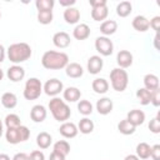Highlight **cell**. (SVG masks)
Segmentation results:
<instances>
[{
  "label": "cell",
  "instance_id": "6da1fadb",
  "mask_svg": "<svg viewBox=\"0 0 160 160\" xmlns=\"http://www.w3.org/2000/svg\"><path fill=\"white\" fill-rule=\"evenodd\" d=\"M68 64H69V56L62 51L48 50L41 56V65L48 70L65 69Z\"/></svg>",
  "mask_w": 160,
  "mask_h": 160
},
{
  "label": "cell",
  "instance_id": "7a4b0ae2",
  "mask_svg": "<svg viewBox=\"0 0 160 160\" xmlns=\"http://www.w3.org/2000/svg\"><path fill=\"white\" fill-rule=\"evenodd\" d=\"M31 54H32V50H31L30 45L26 42H14L6 50L8 59L14 65H18L20 62L29 60L31 58Z\"/></svg>",
  "mask_w": 160,
  "mask_h": 160
},
{
  "label": "cell",
  "instance_id": "3957f363",
  "mask_svg": "<svg viewBox=\"0 0 160 160\" xmlns=\"http://www.w3.org/2000/svg\"><path fill=\"white\" fill-rule=\"evenodd\" d=\"M49 110L52 118L59 122H65L71 116V110L69 105L60 98L55 96L49 101Z\"/></svg>",
  "mask_w": 160,
  "mask_h": 160
},
{
  "label": "cell",
  "instance_id": "277c9868",
  "mask_svg": "<svg viewBox=\"0 0 160 160\" xmlns=\"http://www.w3.org/2000/svg\"><path fill=\"white\" fill-rule=\"evenodd\" d=\"M110 84L115 91H124L129 85V74L126 70L115 68L110 71Z\"/></svg>",
  "mask_w": 160,
  "mask_h": 160
},
{
  "label": "cell",
  "instance_id": "5b68a950",
  "mask_svg": "<svg viewBox=\"0 0 160 160\" xmlns=\"http://www.w3.org/2000/svg\"><path fill=\"white\" fill-rule=\"evenodd\" d=\"M29 138H30V130L25 125H20L14 129H6V131H5L6 141L12 145L26 141Z\"/></svg>",
  "mask_w": 160,
  "mask_h": 160
},
{
  "label": "cell",
  "instance_id": "8992f818",
  "mask_svg": "<svg viewBox=\"0 0 160 160\" xmlns=\"http://www.w3.org/2000/svg\"><path fill=\"white\" fill-rule=\"evenodd\" d=\"M42 92V84L38 78H30L24 86V98L26 100H36Z\"/></svg>",
  "mask_w": 160,
  "mask_h": 160
},
{
  "label": "cell",
  "instance_id": "52a82bcc",
  "mask_svg": "<svg viewBox=\"0 0 160 160\" xmlns=\"http://www.w3.org/2000/svg\"><path fill=\"white\" fill-rule=\"evenodd\" d=\"M95 49L101 56H110L114 52V44L106 36H99L95 40Z\"/></svg>",
  "mask_w": 160,
  "mask_h": 160
},
{
  "label": "cell",
  "instance_id": "ba28073f",
  "mask_svg": "<svg viewBox=\"0 0 160 160\" xmlns=\"http://www.w3.org/2000/svg\"><path fill=\"white\" fill-rule=\"evenodd\" d=\"M64 90V84L62 81H60L59 79H49L44 85H42V91L51 98L58 96L60 92H62Z\"/></svg>",
  "mask_w": 160,
  "mask_h": 160
},
{
  "label": "cell",
  "instance_id": "9c48e42d",
  "mask_svg": "<svg viewBox=\"0 0 160 160\" xmlns=\"http://www.w3.org/2000/svg\"><path fill=\"white\" fill-rule=\"evenodd\" d=\"M102 66H104V60L101 59V56L99 55H92L88 59V62H86V70L92 74V75H96L99 74L101 70H102Z\"/></svg>",
  "mask_w": 160,
  "mask_h": 160
},
{
  "label": "cell",
  "instance_id": "30bf717a",
  "mask_svg": "<svg viewBox=\"0 0 160 160\" xmlns=\"http://www.w3.org/2000/svg\"><path fill=\"white\" fill-rule=\"evenodd\" d=\"M132 61H134V58L129 50H120L116 54V62H118L120 69L125 70V69L130 68L132 65Z\"/></svg>",
  "mask_w": 160,
  "mask_h": 160
},
{
  "label": "cell",
  "instance_id": "8fae6325",
  "mask_svg": "<svg viewBox=\"0 0 160 160\" xmlns=\"http://www.w3.org/2000/svg\"><path fill=\"white\" fill-rule=\"evenodd\" d=\"M6 76L12 82H19L25 78V69L20 65H12L6 70Z\"/></svg>",
  "mask_w": 160,
  "mask_h": 160
},
{
  "label": "cell",
  "instance_id": "7c38bea8",
  "mask_svg": "<svg viewBox=\"0 0 160 160\" xmlns=\"http://www.w3.org/2000/svg\"><path fill=\"white\" fill-rule=\"evenodd\" d=\"M59 132H60V135L64 136L65 139H72V138H75V136L78 135L79 130H78V126H76L74 122H71V121H65V122H62V124L60 125Z\"/></svg>",
  "mask_w": 160,
  "mask_h": 160
},
{
  "label": "cell",
  "instance_id": "4fadbf2b",
  "mask_svg": "<svg viewBox=\"0 0 160 160\" xmlns=\"http://www.w3.org/2000/svg\"><path fill=\"white\" fill-rule=\"evenodd\" d=\"M52 44L59 49H65L71 44L70 35L65 31H58L52 36Z\"/></svg>",
  "mask_w": 160,
  "mask_h": 160
},
{
  "label": "cell",
  "instance_id": "5bb4252c",
  "mask_svg": "<svg viewBox=\"0 0 160 160\" xmlns=\"http://www.w3.org/2000/svg\"><path fill=\"white\" fill-rule=\"evenodd\" d=\"M126 120L131 125H134L136 128V126L144 124V121H145V112L142 110H139V109H132V110H130L128 112Z\"/></svg>",
  "mask_w": 160,
  "mask_h": 160
},
{
  "label": "cell",
  "instance_id": "9a60e30c",
  "mask_svg": "<svg viewBox=\"0 0 160 160\" xmlns=\"http://www.w3.org/2000/svg\"><path fill=\"white\" fill-rule=\"evenodd\" d=\"M95 108H96V111L100 115H108L112 111L114 104H112V100L110 98H101L96 101Z\"/></svg>",
  "mask_w": 160,
  "mask_h": 160
},
{
  "label": "cell",
  "instance_id": "2e32d148",
  "mask_svg": "<svg viewBox=\"0 0 160 160\" xmlns=\"http://www.w3.org/2000/svg\"><path fill=\"white\" fill-rule=\"evenodd\" d=\"M46 115H48V111L45 109L44 105H34L30 110V119L34 121V122H42L45 119H46Z\"/></svg>",
  "mask_w": 160,
  "mask_h": 160
},
{
  "label": "cell",
  "instance_id": "e0dca14e",
  "mask_svg": "<svg viewBox=\"0 0 160 160\" xmlns=\"http://www.w3.org/2000/svg\"><path fill=\"white\" fill-rule=\"evenodd\" d=\"M62 98H64V101L76 102L81 98V91L75 86H69V88L62 90Z\"/></svg>",
  "mask_w": 160,
  "mask_h": 160
},
{
  "label": "cell",
  "instance_id": "ac0fdd59",
  "mask_svg": "<svg viewBox=\"0 0 160 160\" xmlns=\"http://www.w3.org/2000/svg\"><path fill=\"white\" fill-rule=\"evenodd\" d=\"M131 25H132V28H134L136 31H139V32H145V31H148V30L150 29L149 19L145 18L144 15H138V16H135V18L132 19V21H131Z\"/></svg>",
  "mask_w": 160,
  "mask_h": 160
},
{
  "label": "cell",
  "instance_id": "d6986e66",
  "mask_svg": "<svg viewBox=\"0 0 160 160\" xmlns=\"http://www.w3.org/2000/svg\"><path fill=\"white\" fill-rule=\"evenodd\" d=\"M64 20H65V22L66 24H70V25H72V24H78L79 22V20H80V11H79V9H76V8H68V9H65L64 10Z\"/></svg>",
  "mask_w": 160,
  "mask_h": 160
},
{
  "label": "cell",
  "instance_id": "ffe728a7",
  "mask_svg": "<svg viewBox=\"0 0 160 160\" xmlns=\"http://www.w3.org/2000/svg\"><path fill=\"white\" fill-rule=\"evenodd\" d=\"M90 28L88 24H78L72 30V36L76 40H86L90 36Z\"/></svg>",
  "mask_w": 160,
  "mask_h": 160
},
{
  "label": "cell",
  "instance_id": "44dd1931",
  "mask_svg": "<svg viewBox=\"0 0 160 160\" xmlns=\"http://www.w3.org/2000/svg\"><path fill=\"white\" fill-rule=\"evenodd\" d=\"M65 72L69 78L71 79H78V78H81L82 74H84V69L80 64L78 62H69L66 66H65Z\"/></svg>",
  "mask_w": 160,
  "mask_h": 160
},
{
  "label": "cell",
  "instance_id": "7402d4cb",
  "mask_svg": "<svg viewBox=\"0 0 160 160\" xmlns=\"http://www.w3.org/2000/svg\"><path fill=\"white\" fill-rule=\"evenodd\" d=\"M116 30H118V22L115 20H105L100 25V32L106 38L115 34Z\"/></svg>",
  "mask_w": 160,
  "mask_h": 160
},
{
  "label": "cell",
  "instance_id": "603a6c76",
  "mask_svg": "<svg viewBox=\"0 0 160 160\" xmlns=\"http://www.w3.org/2000/svg\"><path fill=\"white\" fill-rule=\"evenodd\" d=\"M109 82L108 80H105L104 78H96L92 80V84H91V88L92 90L96 92V94H105L108 92L109 90Z\"/></svg>",
  "mask_w": 160,
  "mask_h": 160
},
{
  "label": "cell",
  "instance_id": "cb8c5ba5",
  "mask_svg": "<svg viewBox=\"0 0 160 160\" xmlns=\"http://www.w3.org/2000/svg\"><path fill=\"white\" fill-rule=\"evenodd\" d=\"M0 100H1L2 106L6 108V109H14L18 105V98H16V95L14 92H10V91L4 92L1 95V99Z\"/></svg>",
  "mask_w": 160,
  "mask_h": 160
},
{
  "label": "cell",
  "instance_id": "d4e9b609",
  "mask_svg": "<svg viewBox=\"0 0 160 160\" xmlns=\"http://www.w3.org/2000/svg\"><path fill=\"white\" fill-rule=\"evenodd\" d=\"M109 15L108 5L100 6V8H92L91 9V18L94 21H105V19Z\"/></svg>",
  "mask_w": 160,
  "mask_h": 160
},
{
  "label": "cell",
  "instance_id": "484cf974",
  "mask_svg": "<svg viewBox=\"0 0 160 160\" xmlns=\"http://www.w3.org/2000/svg\"><path fill=\"white\" fill-rule=\"evenodd\" d=\"M142 81H144V88L149 91H154L159 89V78L154 74H146Z\"/></svg>",
  "mask_w": 160,
  "mask_h": 160
},
{
  "label": "cell",
  "instance_id": "4316f807",
  "mask_svg": "<svg viewBox=\"0 0 160 160\" xmlns=\"http://www.w3.org/2000/svg\"><path fill=\"white\" fill-rule=\"evenodd\" d=\"M51 142H52V138H51V135L49 132L41 131V132L38 134V136H36V145L40 149H48V148H50Z\"/></svg>",
  "mask_w": 160,
  "mask_h": 160
},
{
  "label": "cell",
  "instance_id": "83f0119b",
  "mask_svg": "<svg viewBox=\"0 0 160 160\" xmlns=\"http://www.w3.org/2000/svg\"><path fill=\"white\" fill-rule=\"evenodd\" d=\"M132 11V5L130 1H120L118 5H116V14L120 18H126L131 14Z\"/></svg>",
  "mask_w": 160,
  "mask_h": 160
},
{
  "label": "cell",
  "instance_id": "f1b7e54d",
  "mask_svg": "<svg viewBox=\"0 0 160 160\" xmlns=\"http://www.w3.org/2000/svg\"><path fill=\"white\" fill-rule=\"evenodd\" d=\"M136 156L139 159H142V160H146L150 158V151H151V146L148 144V142H139L136 145Z\"/></svg>",
  "mask_w": 160,
  "mask_h": 160
},
{
  "label": "cell",
  "instance_id": "f546056e",
  "mask_svg": "<svg viewBox=\"0 0 160 160\" xmlns=\"http://www.w3.org/2000/svg\"><path fill=\"white\" fill-rule=\"evenodd\" d=\"M78 130L81 134H85V135L92 132V130H94V122H92V120H90L89 118L80 119V121L78 124Z\"/></svg>",
  "mask_w": 160,
  "mask_h": 160
},
{
  "label": "cell",
  "instance_id": "4dcf8cb0",
  "mask_svg": "<svg viewBox=\"0 0 160 160\" xmlns=\"http://www.w3.org/2000/svg\"><path fill=\"white\" fill-rule=\"evenodd\" d=\"M52 151H55V152H58V154H60V155L66 158L69 155V152H70V144L66 140H59V141H56L54 144Z\"/></svg>",
  "mask_w": 160,
  "mask_h": 160
},
{
  "label": "cell",
  "instance_id": "1f68e13d",
  "mask_svg": "<svg viewBox=\"0 0 160 160\" xmlns=\"http://www.w3.org/2000/svg\"><path fill=\"white\" fill-rule=\"evenodd\" d=\"M136 98L141 105H149L151 99V91L146 90L145 88H139L136 90Z\"/></svg>",
  "mask_w": 160,
  "mask_h": 160
},
{
  "label": "cell",
  "instance_id": "d6a6232c",
  "mask_svg": "<svg viewBox=\"0 0 160 160\" xmlns=\"http://www.w3.org/2000/svg\"><path fill=\"white\" fill-rule=\"evenodd\" d=\"M4 124H5L6 129H14V128H18L21 125V120H20L19 115H16V114H8L5 116Z\"/></svg>",
  "mask_w": 160,
  "mask_h": 160
},
{
  "label": "cell",
  "instance_id": "836d02e7",
  "mask_svg": "<svg viewBox=\"0 0 160 160\" xmlns=\"http://www.w3.org/2000/svg\"><path fill=\"white\" fill-rule=\"evenodd\" d=\"M135 126L134 125H131L126 119H124V120H121L119 124H118V130L122 134V135H131V134H134L135 132Z\"/></svg>",
  "mask_w": 160,
  "mask_h": 160
},
{
  "label": "cell",
  "instance_id": "e575fe53",
  "mask_svg": "<svg viewBox=\"0 0 160 160\" xmlns=\"http://www.w3.org/2000/svg\"><path fill=\"white\" fill-rule=\"evenodd\" d=\"M92 109H94L92 108V104L89 100H79V102H78V110H79V112L81 115H84V116L90 115L92 112Z\"/></svg>",
  "mask_w": 160,
  "mask_h": 160
},
{
  "label": "cell",
  "instance_id": "d590c367",
  "mask_svg": "<svg viewBox=\"0 0 160 160\" xmlns=\"http://www.w3.org/2000/svg\"><path fill=\"white\" fill-rule=\"evenodd\" d=\"M55 5L54 0H36L35 6L38 11H52V8Z\"/></svg>",
  "mask_w": 160,
  "mask_h": 160
},
{
  "label": "cell",
  "instance_id": "8d00e7d4",
  "mask_svg": "<svg viewBox=\"0 0 160 160\" xmlns=\"http://www.w3.org/2000/svg\"><path fill=\"white\" fill-rule=\"evenodd\" d=\"M54 19V15H52V11H38V21L42 25H48V24H51Z\"/></svg>",
  "mask_w": 160,
  "mask_h": 160
},
{
  "label": "cell",
  "instance_id": "74e56055",
  "mask_svg": "<svg viewBox=\"0 0 160 160\" xmlns=\"http://www.w3.org/2000/svg\"><path fill=\"white\" fill-rule=\"evenodd\" d=\"M148 128H149V130H150L152 134H159V132H160V111H158L156 116L150 120Z\"/></svg>",
  "mask_w": 160,
  "mask_h": 160
},
{
  "label": "cell",
  "instance_id": "f35d334b",
  "mask_svg": "<svg viewBox=\"0 0 160 160\" xmlns=\"http://www.w3.org/2000/svg\"><path fill=\"white\" fill-rule=\"evenodd\" d=\"M150 102L158 108L160 106V89H156L154 91H151V99H150Z\"/></svg>",
  "mask_w": 160,
  "mask_h": 160
},
{
  "label": "cell",
  "instance_id": "ab89813d",
  "mask_svg": "<svg viewBox=\"0 0 160 160\" xmlns=\"http://www.w3.org/2000/svg\"><path fill=\"white\" fill-rule=\"evenodd\" d=\"M149 24H150V28L155 32H159V29H160V16H154L151 20H149Z\"/></svg>",
  "mask_w": 160,
  "mask_h": 160
},
{
  "label": "cell",
  "instance_id": "60d3db41",
  "mask_svg": "<svg viewBox=\"0 0 160 160\" xmlns=\"http://www.w3.org/2000/svg\"><path fill=\"white\" fill-rule=\"evenodd\" d=\"M150 158H151L152 160H160V145H159V144L151 146Z\"/></svg>",
  "mask_w": 160,
  "mask_h": 160
},
{
  "label": "cell",
  "instance_id": "b9f144b4",
  "mask_svg": "<svg viewBox=\"0 0 160 160\" xmlns=\"http://www.w3.org/2000/svg\"><path fill=\"white\" fill-rule=\"evenodd\" d=\"M29 159H30V160H45V155H44V152L40 151V150H34V151L30 152Z\"/></svg>",
  "mask_w": 160,
  "mask_h": 160
},
{
  "label": "cell",
  "instance_id": "7bdbcfd3",
  "mask_svg": "<svg viewBox=\"0 0 160 160\" xmlns=\"http://www.w3.org/2000/svg\"><path fill=\"white\" fill-rule=\"evenodd\" d=\"M89 4L91 8H100V6L108 5L106 0H89Z\"/></svg>",
  "mask_w": 160,
  "mask_h": 160
},
{
  "label": "cell",
  "instance_id": "ee69618b",
  "mask_svg": "<svg viewBox=\"0 0 160 160\" xmlns=\"http://www.w3.org/2000/svg\"><path fill=\"white\" fill-rule=\"evenodd\" d=\"M11 160H30V159H29V155L28 154H25V152H18V154H15L12 156Z\"/></svg>",
  "mask_w": 160,
  "mask_h": 160
},
{
  "label": "cell",
  "instance_id": "f6af8a7d",
  "mask_svg": "<svg viewBox=\"0 0 160 160\" xmlns=\"http://www.w3.org/2000/svg\"><path fill=\"white\" fill-rule=\"evenodd\" d=\"M59 2H60L61 6H64V8L68 9V8H72V5H75L76 1L75 0H60Z\"/></svg>",
  "mask_w": 160,
  "mask_h": 160
},
{
  "label": "cell",
  "instance_id": "bcb514c9",
  "mask_svg": "<svg viewBox=\"0 0 160 160\" xmlns=\"http://www.w3.org/2000/svg\"><path fill=\"white\" fill-rule=\"evenodd\" d=\"M65 159H66L65 156H62V155H60V154H58L55 151H52L50 154V156H49V160H65Z\"/></svg>",
  "mask_w": 160,
  "mask_h": 160
},
{
  "label": "cell",
  "instance_id": "7dc6e473",
  "mask_svg": "<svg viewBox=\"0 0 160 160\" xmlns=\"http://www.w3.org/2000/svg\"><path fill=\"white\" fill-rule=\"evenodd\" d=\"M5 56H6V50H5V48L0 44V62H2V61L5 60Z\"/></svg>",
  "mask_w": 160,
  "mask_h": 160
},
{
  "label": "cell",
  "instance_id": "c3c4849f",
  "mask_svg": "<svg viewBox=\"0 0 160 160\" xmlns=\"http://www.w3.org/2000/svg\"><path fill=\"white\" fill-rule=\"evenodd\" d=\"M124 160H140L135 154H130V155H126Z\"/></svg>",
  "mask_w": 160,
  "mask_h": 160
},
{
  "label": "cell",
  "instance_id": "681fc988",
  "mask_svg": "<svg viewBox=\"0 0 160 160\" xmlns=\"http://www.w3.org/2000/svg\"><path fill=\"white\" fill-rule=\"evenodd\" d=\"M158 42H159V32H156V34H155V38H154V46H155L156 50H159V45H158Z\"/></svg>",
  "mask_w": 160,
  "mask_h": 160
},
{
  "label": "cell",
  "instance_id": "f907efd6",
  "mask_svg": "<svg viewBox=\"0 0 160 160\" xmlns=\"http://www.w3.org/2000/svg\"><path fill=\"white\" fill-rule=\"evenodd\" d=\"M0 160H11L8 154H0Z\"/></svg>",
  "mask_w": 160,
  "mask_h": 160
},
{
  "label": "cell",
  "instance_id": "816d5d0a",
  "mask_svg": "<svg viewBox=\"0 0 160 160\" xmlns=\"http://www.w3.org/2000/svg\"><path fill=\"white\" fill-rule=\"evenodd\" d=\"M2 132H4V124H2V121H1V119H0V138H1Z\"/></svg>",
  "mask_w": 160,
  "mask_h": 160
},
{
  "label": "cell",
  "instance_id": "f5cc1de1",
  "mask_svg": "<svg viewBox=\"0 0 160 160\" xmlns=\"http://www.w3.org/2000/svg\"><path fill=\"white\" fill-rule=\"evenodd\" d=\"M4 79V71H2V69L0 68V81Z\"/></svg>",
  "mask_w": 160,
  "mask_h": 160
},
{
  "label": "cell",
  "instance_id": "db71d44e",
  "mask_svg": "<svg viewBox=\"0 0 160 160\" xmlns=\"http://www.w3.org/2000/svg\"><path fill=\"white\" fill-rule=\"evenodd\" d=\"M0 19H1V12H0Z\"/></svg>",
  "mask_w": 160,
  "mask_h": 160
}]
</instances>
